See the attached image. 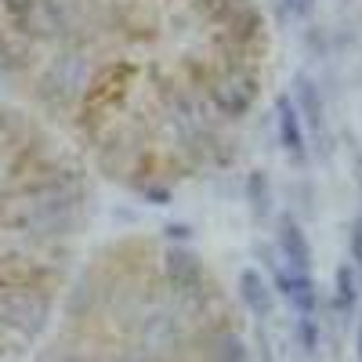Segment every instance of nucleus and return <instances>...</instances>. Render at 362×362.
<instances>
[{"mask_svg":"<svg viewBox=\"0 0 362 362\" xmlns=\"http://www.w3.org/2000/svg\"><path fill=\"white\" fill-rule=\"evenodd\" d=\"M276 112H279V141H283V148H286L297 163H305L308 148H305V127H300L297 105H293L286 95H279V98H276Z\"/></svg>","mask_w":362,"mask_h":362,"instance_id":"4","label":"nucleus"},{"mask_svg":"<svg viewBox=\"0 0 362 362\" xmlns=\"http://www.w3.org/2000/svg\"><path fill=\"white\" fill-rule=\"evenodd\" d=\"M167 272H170L174 283L192 286V283L199 279V261H196L189 250H170V254H167Z\"/></svg>","mask_w":362,"mask_h":362,"instance_id":"8","label":"nucleus"},{"mask_svg":"<svg viewBox=\"0 0 362 362\" xmlns=\"http://www.w3.org/2000/svg\"><path fill=\"white\" fill-rule=\"evenodd\" d=\"M351 257L362 264V221H355V228H351Z\"/></svg>","mask_w":362,"mask_h":362,"instance_id":"12","label":"nucleus"},{"mask_svg":"<svg viewBox=\"0 0 362 362\" xmlns=\"http://www.w3.org/2000/svg\"><path fill=\"white\" fill-rule=\"evenodd\" d=\"M358 358H362V326H358Z\"/></svg>","mask_w":362,"mask_h":362,"instance_id":"14","label":"nucleus"},{"mask_svg":"<svg viewBox=\"0 0 362 362\" xmlns=\"http://www.w3.org/2000/svg\"><path fill=\"white\" fill-rule=\"evenodd\" d=\"M54 83H62L58 98H69V95H76V90L83 87V69H80L76 58H58V62L51 66V73L44 76V87H54Z\"/></svg>","mask_w":362,"mask_h":362,"instance_id":"7","label":"nucleus"},{"mask_svg":"<svg viewBox=\"0 0 362 362\" xmlns=\"http://www.w3.org/2000/svg\"><path fill=\"white\" fill-rule=\"evenodd\" d=\"M254 95H257V80H254L250 73H235V69H232V76H225V80L214 87V102H218L225 112H232V116L247 112L250 102H254Z\"/></svg>","mask_w":362,"mask_h":362,"instance_id":"2","label":"nucleus"},{"mask_svg":"<svg viewBox=\"0 0 362 362\" xmlns=\"http://www.w3.org/2000/svg\"><path fill=\"white\" fill-rule=\"evenodd\" d=\"M279 254L290 261L286 268H297V272H308L312 268V243L305 228H300L293 218H283L279 221Z\"/></svg>","mask_w":362,"mask_h":362,"instance_id":"5","label":"nucleus"},{"mask_svg":"<svg viewBox=\"0 0 362 362\" xmlns=\"http://www.w3.org/2000/svg\"><path fill=\"white\" fill-rule=\"evenodd\" d=\"M334 283H337V305L344 308H351L355 305V297H358V290H355V272L348 268V264H341L337 272H334Z\"/></svg>","mask_w":362,"mask_h":362,"instance_id":"11","label":"nucleus"},{"mask_svg":"<svg viewBox=\"0 0 362 362\" xmlns=\"http://www.w3.org/2000/svg\"><path fill=\"white\" fill-rule=\"evenodd\" d=\"M286 4H290V11H293V15H308L315 0H286Z\"/></svg>","mask_w":362,"mask_h":362,"instance_id":"13","label":"nucleus"},{"mask_svg":"<svg viewBox=\"0 0 362 362\" xmlns=\"http://www.w3.org/2000/svg\"><path fill=\"white\" fill-rule=\"evenodd\" d=\"M58 362H76V358H58Z\"/></svg>","mask_w":362,"mask_h":362,"instance_id":"15","label":"nucleus"},{"mask_svg":"<svg viewBox=\"0 0 362 362\" xmlns=\"http://www.w3.org/2000/svg\"><path fill=\"white\" fill-rule=\"evenodd\" d=\"M239 297H243V305L254 315H272V305H276L272 286L261 279V272H254V268H247L243 276H239Z\"/></svg>","mask_w":362,"mask_h":362,"instance_id":"6","label":"nucleus"},{"mask_svg":"<svg viewBox=\"0 0 362 362\" xmlns=\"http://www.w3.org/2000/svg\"><path fill=\"white\" fill-rule=\"evenodd\" d=\"M297 98H300V109H305L308 124L319 131V127H322V102H319V90H315V83H312L308 76H297ZM300 109H297V112H300Z\"/></svg>","mask_w":362,"mask_h":362,"instance_id":"9","label":"nucleus"},{"mask_svg":"<svg viewBox=\"0 0 362 362\" xmlns=\"http://www.w3.org/2000/svg\"><path fill=\"white\" fill-rule=\"evenodd\" d=\"M247 196H250V210L257 218H264L268 214V203H272V189H268V177L257 170V174H250V181H247Z\"/></svg>","mask_w":362,"mask_h":362,"instance_id":"10","label":"nucleus"},{"mask_svg":"<svg viewBox=\"0 0 362 362\" xmlns=\"http://www.w3.org/2000/svg\"><path fill=\"white\" fill-rule=\"evenodd\" d=\"M276 286H279V293L290 300V305H293L297 312H305V315H312V312H315V300H319V293H315V283H312L308 272H297V268H279V272H276Z\"/></svg>","mask_w":362,"mask_h":362,"instance_id":"3","label":"nucleus"},{"mask_svg":"<svg viewBox=\"0 0 362 362\" xmlns=\"http://www.w3.org/2000/svg\"><path fill=\"white\" fill-rule=\"evenodd\" d=\"M0 315H4L8 326L22 329V334H40L51 315V305L37 290H8V293H0Z\"/></svg>","mask_w":362,"mask_h":362,"instance_id":"1","label":"nucleus"}]
</instances>
